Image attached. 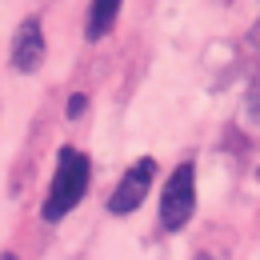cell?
<instances>
[{"mask_svg": "<svg viewBox=\"0 0 260 260\" xmlns=\"http://www.w3.org/2000/svg\"><path fill=\"white\" fill-rule=\"evenodd\" d=\"M40 64H44V28H40V20L28 16L12 36V68L16 72H36Z\"/></svg>", "mask_w": 260, "mask_h": 260, "instance_id": "cell-4", "label": "cell"}, {"mask_svg": "<svg viewBox=\"0 0 260 260\" xmlns=\"http://www.w3.org/2000/svg\"><path fill=\"white\" fill-rule=\"evenodd\" d=\"M152 180H156V160H152V156H140V160L120 176V184L112 188V196H108V212H112V216H128V212H136V208L144 204L148 188H152Z\"/></svg>", "mask_w": 260, "mask_h": 260, "instance_id": "cell-3", "label": "cell"}, {"mask_svg": "<svg viewBox=\"0 0 260 260\" xmlns=\"http://www.w3.org/2000/svg\"><path fill=\"white\" fill-rule=\"evenodd\" d=\"M196 212V168L188 160L176 164L172 176L164 180L160 192V228L164 232H180Z\"/></svg>", "mask_w": 260, "mask_h": 260, "instance_id": "cell-2", "label": "cell"}, {"mask_svg": "<svg viewBox=\"0 0 260 260\" xmlns=\"http://www.w3.org/2000/svg\"><path fill=\"white\" fill-rule=\"evenodd\" d=\"M84 108H88V96L84 92H72L64 104V112H68V120H76V116H84Z\"/></svg>", "mask_w": 260, "mask_h": 260, "instance_id": "cell-6", "label": "cell"}, {"mask_svg": "<svg viewBox=\"0 0 260 260\" xmlns=\"http://www.w3.org/2000/svg\"><path fill=\"white\" fill-rule=\"evenodd\" d=\"M120 4L124 0H92L88 4V20H84V36L96 44L100 36L112 32V24H116V16H120Z\"/></svg>", "mask_w": 260, "mask_h": 260, "instance_id": "cell-5", "label": "cell"}, {"mask_svg": "<svg viewBox=\"0 0 260 260\" xmlns=\"http://www.w3.org/2000/svg\"><path fill=\"white\" fill-rule=\"evenodd\" d=\"M196 260H212V256H208V252H200V256H196Z\"/></svg>", "mask_w": 260, "mask_h": 260, "instance_id": "cell-7", "label": "cell"}, {"mask_svg": "<svg viewBox=\"0 0 260 260\" xmlns=\"http://www.w3.org/2000/svg\"><path fill=\"white\" fill-rule=\"evenodd\" d=\"M88 180H92V160H88L80 148H60V152H56V172H52V184H48V196H44L40 216H44L48 224L64 220L68 212L84 200Z\"/></svg>", "mask_w": 260, "mask_h": 260, "instance_id": "cell-1", "label": "cell"}]
</instances>
